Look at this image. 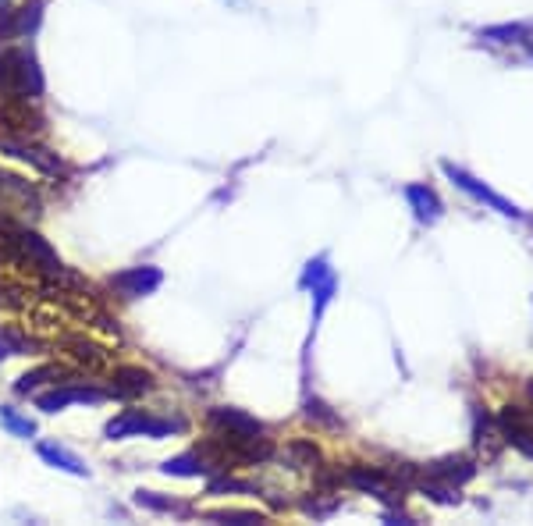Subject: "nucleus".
<instances>
[{
	"label": "nucleus",
	"mask_w": 533,
	"mask_h": 526,
	"mask_svg": "<svg viewBox=\"0 0 533 526\" xmlns=\"http://www.w3.org/2000/svg\"><path fill=\"white\" fill-rule=\"evenodd\" d=\"M406 203H409V210L416 214V221L420 224H438L441 221V214H445V207H441V200H438V192L430 189V185H420V182H413V185H406Z\"/></svg>",
	"instance_id": "obj_8"
},
{
	"label": "nucleus",
	"mask_w": 533,
	"mask_h": 526,
	"mask_svg": "<svg viewBox=\"0 0 533 526\" xmlns=\"http://www.w3.org/2000/svg\"><path fill=\"white\" fill-rule=\"evenodd\" d=\"M498 431H502V438L509 441L516 452L533 459V409L505 406L502 413H498Z\"/></svg>",
	"instance_id": "obj_4"
},
{
	"label": "nucleus",
	"mask_w": 533,
	"mask_h": 526,
	"mask_svg": "<svg viewBox=\"0 0 533 526\" xmlns=\"http://www.w3.org/2000/svg\"><path fill=\"white\" fill-rule=\"evenodd\" d=\"M306 416H310V420L327 423V427H338V416L331 413V409H327L324 402H317V399H310V402H306Z\"/></svg>",
	"instance_id": "obj_17"
},
{
	"label": "nucleus",
	"mask_w": 533,
	"mask_h": 526,
	"mask_svg": "<svg viewBox=\"0 0 533 526\" xmlns=\"http://www.w3.org/2000/svg\"><path fill=\"white\" fill-rule=\"evenodd\" d=\"M530 399H533V384H530Z\"/></svg>",
	"instance_id": "obj_19"
},
{
	"label": "nucleus",
	"mask_w": 533,
	"mask_h": 526,
	"mask_svg": "<svg viewBox=\"0 0 533 526\" xmlns=\"http://www.w3.org/2000/svg\"><path fill=\"white\" fill-rule=\"evenodd\" d=\"M210 519L214 523H235V526H253V523H263L260 512H235V509H224V512H210Z\"/></svg>",
	"instance_id": "obj_16"
},
{
	"label": "nucleus",
	"mask_w": 533,
	"mask_h": 526,
	"mask_svg": "<svg viewBox=\"0 0 533 526\" xmlns=\"http://www.w3.org/2000/svg\"><path fill=\"white\" fill-rule=\"evenodd\" d=\"M526 50H530V57H533V36H530V40H526Z\"/></svg>",
	"instance_id": "obj_18"
},
{
	"label": "nucleus",
	"mask_w": 533,
	"mask_h": 526,
	"mask_svg": "<svg viewBox=\"0 0 533 526\" xmlns=\"http://www.w3.org/2000/svg\"><path fill=\"white\" fill-rule=\"evenodd\" d=\"M36 455H40V463H47L50 470H57V473H68V477H89V466L82 463L72 448L61 445V441H54V438L36 441Z\"/></svg>",
	"instance_id": "obj_6"
},
{
	"label": "nucleus",
	"mask_w": 533,
	"mask_h": 526,
	"mask_svg": "<svg viewBox=\"0 0 533 526\" xmlns=\"http://www.w3.org/2000/svg\"><path fill=\"white\" fill-rule=\"evenodd\" d=\"M217 470H221V466L210 463L207 452H199V448L182 452V455H171V459H164V463H160V473H164V477H182V480L210 477V473H217Z\"/></svg>",
	"instance_id": "obj_7"
},
{
	"label": "nucleus",
	"mask_w": 533,
	"mask_h": 526,
	"mask_svg": "<svg viewBox=\"0 0 533 526\" xmlns=\"http://www.w3.org/2000/svg\"><path fill=\"white\" fill-rule=\"evenodd\" d=\"M132 502H136L139 509H150V512H185L182 502H175V498H160L157 491H143V487L136 491Z\"/></svg>",
	"instance_id": "obj_14"
},
{
	"label": "nucleus",
	"mask_w": 533,
	"mask_h": 526,
	"mask_svg": "<svg viewBox=\"0 0 533 526\" xmlns=\"http://www.w3.org/2000/svg\"><path fill=\"white\" fill-rule=\"evenodd\" d=\"M111 399V391L107 388H96V384L89 381H57L50 384V388L36 391L32 395V402H36V409L47 416L54 413H64V409H72V406H100V402Z\"/></svg>",
	"instance_id": "obj_2"
},
{
	"label": "nucleus",
	"mask_w": 533,
	"mask_h": 526,
	"mask_svg": "<svg viewBox=\"0 0 533 526\" xmlns=\"http://www.w3.org/2000/svg\"><path fill=\"white\" fill-rule=\"evenodd\" d=\"M160 281H164V274L157 271V267H128V271L114 274L111 278V288L121 295V299H143V295H153L160 288Z\"/></svg>",
	"instance_id": "obj_5"
},
{
	"label": "nucleus",
	"mask_w": 533,
	"mask_h": 526,
	"mask_svg": "<svg viewBox=\"0 0 533 526\" xmlns=\"http://www.w3.org/2000/svg\"><path fill=\"white\" fill-rule=\"evenodd\" d=\"M477 473V466L470 459H462V455H452V459H441V463H430L427 466V480H438V484L448 487H459Z\"/></svg>",
	"instance_id": "obj_9"
},
{
	"label": "nucleus",
	"mask_w": 533,
	"mask_h": 526,
	"mask_svg": "<svg viewBox=\"0 0 533 526\" xmlns=\"http://www.w3.org/2000/svg\"><path fill=\"white\" fill-rule=\"evenodd\" d=\"M310 292H313V331H317V324L324 320V310L331 306V299H335V292H338V278L335 274H327V278L317 281Z\"/></svg>",
	"instance_id": "obj_13"
},
{
	"label": "nucleus",
	"mask_w": 533,
	"mask_h": 526,
	"mask_svg": "<svg viewBox=\"0 0 533 526\" xmlns=\"http://www.w3.org/2000/svg\"><path fill=\"white\" fill-rule=\"evenodd\" d=\"M182 431H185V420H178V416H157V413H146V409H121L114 420H107L104 438L107 441H128V438L164 441Z\"/></svg>",
	"instance_id": "obj_1"
},
{
	"label": "nucleus",
	"mask_w": 533,
	"mask_h": 526,
	"mask_svg": "<svg viewBox=\"0 0 533 526\" xmlns=\"http://www.w3.org/2000/svg\"><path fill=\"white\" fill-rule=\"evenodd\" d=\"M441 171L448 175V182L455 185V189H462L470 200H477V203H484V207H491V210H498L502 217H512V221H519L523 217V210L516 207V203H509L505 196H498V192L491 189V185H484L480 178H473L470 171H462V168H455L452 160H445L441 164Z\"/></svg>",
	"instance_id": "obj_3"
},
{
	"label": "nucleus",
	"mask_w": 533,
	"mask_h": 526,
	"mask_svg": "<svg viewBox=\"0 0 533 526\" xmlns=\"http://www.w3.org/2000/svg\"><path fill=\"white\" fill-rule=\"evenodd\" d=\"M150 388H153V377L146 374V370L121 367L118 374H114V384L107 391H111V399H128V395H139V391H150Z\"/></svg>",
	"instance_id": "obj_10"
},
{
	"label": "nucleus",
	"mask_w": 533,
	"mask_h": 526,
	"mask_svg": "<svg viewBox=\"0 0 533 526\" xmlns=\"http://www.w3.org/2000/svg\"><path fill=\"white\" fill-rule=\"evenodd\" d=\"M64 370L57 367V363H47V367H36V370H29V374H22L18 377V384H15V395L18 399H29V395H36V391H43L47 384H57V377H61Z\"/></svg>",
	"instance_id": "obj_12"
},
{
	"label": "nucleus",
	"mask_w": 533,
	"mask_h": 526,
	"mask_svg": "<svg viewBox=\"0 0 533 526\" xmlns=\"http://www.w3.org/2000/svg\"><path fill=\"white\" fill-rule=\"evenodd\" d=\"M0 431L8 434V438H18V441H36L40 427H36L32 416L18 413L15 406H0Z\"/></svg>",
	"instance_id": "obj_11"
},
{
	"label": "nucleus",
	"mask_w": 533,
	"mask_h": 526,
	"mask_svg": "<svg viewBox=\"0 0 533 526\" xmlns=\"http://www.w3.org/2000/svg\"><path fill=\"white\" fill-rule=\"evenodd\" d=\"M480 36L498 43H526L530 40V25H494V29H484Z\"/></svg>",
	"instance_id": "obj_15"
}]
</instances>
